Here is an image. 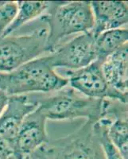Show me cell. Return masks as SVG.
Instances as JSON below:
<instances>
[{"mask_svg": "<svg viewBox=\"0 0 128 159\" xmlns=\"http://www.w3.org/2000/svg\"><path fill=\"white\" fill-rule=\"evenodd\" d=\"M68 84L66 77L57 73L47 55L10 72H0V90L8 96L53 93L63 89Z\"/></svg>", "mask_w": 128, "mask_h": 159, "instance_id": "6da1fadb", "label": "cell"}, {"mask_svg": "<svg viewBox=\"0 0 128 159\" xmlns=\"http://www.w3.org/2000/svg\"><path fill=\"white\" fill-rule=\"evenodd\" d=\"M41 19L48 25L49 53L69 36L90 32L94 23L91 4L88 1L49 2V7Z\"/></svg>", "mask_w": 128, "mask_h": 159, "instance_id": "7a4b0ae2", "label": "cell"}, {"mask_svg": "<svg viewBox=\"0 0 128 159\" xmlns=\"http://www.w3.org/2000/svg\"><path fill=\"white\" fill-rule=\"evenodd\" d=\"M111 100L87 97L68 85L50 96L40 97L38 109L47 120L65 121L85 118L86 121L96 122L106 114Z\"/></svg>", "mask_w": 128, "mask_h": 159, "instance_id": "3957f363", "label": "cell"}, {"mask_svg": "<svg viewBox=\"0 0 128 159\" xmlns=\"http://www.w3.org/2000/svg\"><path fill=\"white\" fill-rule=\"evenodd\" d=\"M47 29L40 28L28 34L0 37V72H10L49 53Z\"/></svg>", "mask_w": 128, "mask_h": 159, "instance_id": "277c9868", "label": "cell"}, {"mask_svg": "<svg viewBox=\"0 0 128 159\" xmlns=\"http://www.w3.org/2000/svg\"><path fill=\"white\" fill-rule=\"evenodd\" d=\"M101 62L95 61L77 70H65L68 85L83 96L92 99H112L127 103V94L112 89L107 82Z\"/></svg>", "mask_w": 128, "mask_h": 159, "instance_id": "5b68a950", "label": "cell"}, {"mask_svg": "<svg viewBox=\"0 0 128 159\" xmlns=\"http://www.w3.org/2000/svg\"><path fill=\"white\" fill-rule=\"evenodd\" d=\"M47 56L54 69L72 71L86 67L96 60V38L90 32L83 33L58 45Z\"/></svg>", "mask_w": 128, "mask_h": 159, "instance_id": "8992f818", "label": "cell"}, {"mask_svg": "<svg viewBox=\"0 0 128 159\" xmlns=\"http://www.w3.org/2000/svg\"><path fill=\"white\" fill-rule=\"evenodd\" d=\"M46 121V118L38 108L25 118L12 142L17 159H27L38 149L49 143Z\"/></svg>", "mask_w": 128, "mask_h": 159, "instance_id": "52a82bcc", "label": "cell"}, {"mask_svg": "<svg viewBox=\"0 0 128 159\" xmlns=\"http://www.w3.org/2000/svg\"><path fill=\"white\" fill-rule=\"evenodd\" d=\"M36 94L11 96L0 115V134L12 143L25 119L39 105Z\"/></svg>", "mask_w": 128, "mask_h": 159, "instance_id": "ba28073f", "label": "cell"}, {"mask_svg": "<svg viewBox=\"0 0 128 159\" xmlns=\"http://www.w3.org/2000/svg\"><path fill=\"white\" fill-rule=\"evenodd\" d=\"M93 27L90 33L96 38L99 34L127 25L128 7L124 1H92Z\"/></svg>", "mask_w": 128, "mask_h": 159, "instance_id": "9c48e42d", "label": "cell"}, {"mask_svg": "<svg viewBox=\"0 0 128 159\" xmlns=\"http://www.w3.org/2000/svg\"><path fill=\"white\" fill-rule=\"evenodd\" d=\"M101 69L112 89L128 94V44L107 57L101 64Z\"/></svg>", "mask_w": 128, "mask_h": 159, "instance_id": "30bf717a", "label": "cell"}, {"mask_svg": "<svg viewBox=\"0 0 128 159\" xmlns=\"http://www.w3.org/2000/svg\"><path fill=\"white\" fill-rule=\"evenodd\" d=\"M46 1H18V11L15 19L1 37L9 36L23 25L42 18L49 7Z\"/></svg>", "mask_w": 128, "mask_h": 159, "instance_id": "8fae6325", "label": "cell"}, {"mask_svg": "<svg viewBox=\"0 0 128 159\" xmlns=\"http://www.w3.org/2000/svg\"><path fill=\"white\" fill-rule=\"evenodd\" d=\"M128 30L126 27L106 31L96 38V61L103 63L107 57L126 45Z\"/></svg>", "mask_w": 128, "mask_h": 159, "instance_id": "7c38bea8", "label": "cell"}, {"mask_svg": "<svg viewBox=\"0 0 128 159\" xmlns=\"http://www.w3.org/2000/svg\"><path fill=\"white\" fill-rule=\"evenodd\" d=\"M107 137L123 159H128L127 116L114 119L107 127Z\"/></svg>", "mask_w": 128, "mask_h": 159, "instance_id": "4fadbf2b", "label": "cell"}, {"mask_svg": "<svg viewBox=\"0 0 128 159\" xmlns=\"http://www.w3.org/2000/svg\"><path fill=\"white\" fill-rule=\"evenodd\" d=\"M94 127L99 137V143L103 149L105 159H123L117 149L114 147L107 137V126L106 123H103L101 120H98L94 123Z\"/></svg>", "mask_w": 128, "mask_h": 159, "instance_id": "5bb4252c", "label": "cell"}, {"mask_svg": "<svg viewBox=\"0 0 128 159\" xmlns=\"http://www.w3.org/2000/svg\"><path fill=\"white\" fill-rule=\"evenodd\" d=\"M18 11V1L0 2V37L14 21Z\"/></svg>", "mask_w": 128, "mask_h": 159, "instance_id": "9a60e30c", "label": "cell"}, {"mask_svg": "<svg viewBox=\"0 0 128 159\" xmlns=\"http://www.w3.org/2000/svg\"><path fill=\"white\" fill-rule=\"evenodd\" d=\"M0 159H17L11 142L0 134Z\"/></svg>", "mask_w": 128, "mask_h": 159, "instance_id": "2e32d148", "label": "cell"}, {"mask_svg": "<svg viewBox=\"0 0 128 159\" xmlns=\"http://www.w3.org/2000/svg\"><path fill=\"white\" fill-rule=\"evenodd\" d=\"M8 98H9V96L7 95V93H5L3 91L0 90V115L2 114L6 105L7 103Z\"/></svg>", "mask_w": 128, "mask_h": 159, "instance_id": "e0dca14e", "label": "cell"}]
</instances>
